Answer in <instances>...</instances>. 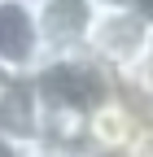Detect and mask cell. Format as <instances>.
<instances>
[{
  "label": "cell",
  "instance_id": "6da1fadb",
  "mask_svg": "<svg viewBox=\"0 0 153 157\" xmlns=\"http://www.w3.org/2000/svg\"><path fill=\"white\" fill-rule=\"evenodd\" d=\"M35 96H40L44 113H79L88 118L96 105L118 96V74L92 52H48L40 66L31 70Z\"/></svg>",
  "mask_w": 153,
  "mask_h": 157
},
{
  "label": "cell",
  "instance_id": "7a4b0ae2",
  "mask_svg": "<svg viewBox=\"0 0 153 157\" xmlns=\"http://www.w3.org/2000/svg\"><path fill=\"white\" fill-rule=\"evenodd\" d=\"M149 35H153V26L131 5L101 9L96 26H92V39H88V52L96 61H105L114 74H131L149 57Z\"/></svg>",
  "mask_w": 153,
  "mask_h": 157
},
{
  "label": "cell",
  "instance_id": "4fadbf2b",
  "mask_svg": "<svg viewBox=\"0 0 153 157\" xmlns=\"http://www.w3.org/2000/svg\"><path fill=\"white\" fill-rule=\"evenodd\" d=\"M144 61H149V66H153V35H149V57H144Z\"/></svg>",
  "mask_w": 153,
  "mask_h": 157
},
{
  "label": "cell",
  "instance_id": "3957f363",
  "mask_svg": "<svg viewBox=\"0 0 153 157\" xmlns=\"http://www.w3.org/2000/svg\"><path fill=\"white\" fill-rule=\"evenodd\" d=\"M44 57L35 0H0V66L9 74H31Z\"/></svg>",
  "mask_w": 153,
  "mask_h": 157
},
{
  "label": "cell",
  "instance_id": "8fae6325",
  "mask_svg": "<svg viewBox=\"0 0 153 157\" xmlns=\"http://www.w3.org/2000/svg\"><path fill=\"white\" fill-rule=\"evenodd\" d=\"M96 9H118V5H131V0H92Z\"/></svg>",
  "mask_w": 153,
  "mask_h": 157
},
{
  "label": "cell",
  "instance_id": "8992f818",
  "mask_svg": "<svg viewBox=\"0 0 153 157\" xmlns=\"http://www.w3.org/2000/svg\"><path fill=\"white\" fill-rule=\"evenodd\" d=\"M131 131H136V113L123 96H109L105 105H96L88 113V140L92 148H127Z\"/></svg>",
  "mask_w": 153,
  "mask_h": 157
},
{
  "label": "cell",
  "instance_id": "ba28073f",
  "mask_svg": "<svg viewBox=\"0 0 153 157\" xmlns=\"http://www.w3.org/2000/svg\"><path fill=\"white\" fill-rule=\"evenodd\" d=\"M26 153H31V144H18L9 135H0V157H26Z\"/></svg>",
  "mask_w": 153,
  "mask_h": 157
},
{
  "label": "cell",
  "instance_id": "9c48e42d",
  "mask_svg": "<svg viewBox=\"0 0 153 157\" xmlns=\"http://www.w3.org/2000/svg\"><path fill=\"white\" fill-rule=\"evenodd\" d=\"M131 9H136V13L144 17V22L153 26V0H131Z\"/></svg>",
  "mask_w": 153,
  "mask_h": 157
},
{
  "label": "cell",
  "instance_id": "30bf717a",
  "mask_svg": "<svg viewBox=\"0 0 153 157\" xmlns=\"http://www.w3.org/2000/svg\"><path fill=\"white\" fill-rule=\"evenodd\" d=\"M88 157H131V153H127V148H92Z\"/></svg>",
  "mask_w": 153,
  "mask_h": 157
},
{
  "label": "cell",
  "instance_id": "277c9868",
  "mask_svg": "<svg viewBox=\"0 0 153 157\" xmlns=\"http://www.w3.org/2000/svg\"><path fill=\"white\" fill-rule=\"evenodd\" d=\"M96 13L101 9L92 0H35L44 52H88Z\"/></svg>",
  "mask_w": 153,
  "mask_h": 157
},
{
  "label": "cell",
  "instance_id": "7c38bea8",
  "mask_svg": "<svg viewBox=\"0 0 153 157\" xmlns=\"http://www.w3.org/2000/svg\"><path fill=\"white\" fill-rule=\"evenodd\" d=\"M26 157H66V153H53V148H31Z\"/></svg>",
  "mask_w": 153,
  "mask_h": 157
},
{
  "label": "cell",
  "instance_id": "5b68a950",
  "mask_svg": "<svg viewBox=\"0 0 153 157\" xmlns=\"http://www.w3.org/2000/svg\"><path fill=\"white\" fill-rule=\"evenodd\" d=\"M40 122H44V105L35 96L31 74H9L0 87V135H9L18 144H40Z\"/></svg>",
  "mask_w": 153,
  "mask_h": 157
},
{
  "label": "cell",
  "instance_id": "5bb4252c",
  "mask_svg": "<svg viewBox=\"0 0 153 157\" xmlns=\"http://www.w3.org/2000/svg\"><path fill=\"white\" fill-rule=\"evenodd\" d=\"M5 78H9V70H5V66H0V87H5Z\"/></svg>",
  "mask_w": 153,
  "mask_h": 157
},
{
  "label": "cell",
  "instance_id": "52a82bcc",
  "mask_svg": "<svg viewBox=\"0 0 153 157\" xmlns=\"http://www.w3.org/2000/svg\"><path fill=\"white\" fill-rule=\"evenodd\" d=\"M127 153L131 157H153V122H136V131L127 140Z\"/></svg>",
  "mask_w": 153,
  "mask_h": 157
}]
</instances>
